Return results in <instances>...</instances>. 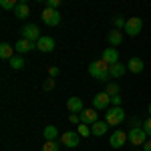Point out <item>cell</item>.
Here are the masks:
<instances>
[{"mask_svg": "<svg viewBox=\"0 0 151 151\" xmlns=\"http://www.w3.org/2000/svg\"><path fill=\"white\" fill-rule=\"evenodd\" d=\"M109 69H111V65L109 63H105L103 58L101 60H95L89 65V73L93 75L95 79H99V81H107L111 75H109Z\"/></svg>", "mask_w": 151, "mask_h": 151, "instance_id": "6da1fadb", "label": "cell"}, {"mask_svg": "<svg viewBox=\"0 0 151 151\" xmlns=\"http://www.w3.org/2000/svg\"><path fill=\"white\" fill-rule=\"evenodd\" d=\"M105 121L109 125H121L125 121V109L123 107H109L105 113Z\"/></svg>", "mask_w": 151, "mask_h": 151, "instance_id": "7a4b0ae2", "label": "cell"}, {"mask_svg": "<svg viewBox=\"0 0 151 151\" xmlns=\"http://www.w3.org/2000/svg\"><path fill=\"white\" fill-rule=\"evenodd\" d=\"M40 18L45 20L47 26H58V24H60V12L45 6V10H42V14H40Z\"/></svg>", "mask_w": 151, "mask_h": 151, "instance_id": "3957f363", "label": "cell"}, {"mask_svg": "<svg viewBox=\"0 0 151 151\" xmlns=\"http://www.w3.org/2000/svg\"><path fill=\"white\" fill-rule=\"evenodd\" d=\"M125 141H129V133L121 131V129L113 131V133H111V137H109V143H111V147H113V149H121V147L125 145Z\"/></svg>", "mask_w": 151, "mask_h": 151, "instance_id": "277c9868", "label": "cell"}, {"mask_svg": "<svg viewBox=\"0 0 151 151\" xmlns=\"http://www.w3.org/2000/svg\"><path fill=\"white\" fill-rule=\"evenodd\" d=\"M141 28H143V20H141L139 16H131L125 24V32L129 36H137L141 32Z\"/></svg>", "mask_w": 151, "mask_h": 151, "instance_id": "5b68a950", "label": "cell"}, {"mask_svg": "<svg viewBox=\"0 0 151 151\" xmlns=\"http://www.w3.org/2000/svg\"><path fill=\"white\" fill-rule=\"evenodd\" d=\"M109 105H111V97L105 93H97L93 97V109L95 111H105V109H109Z\"/></svg>", "mask_w": 151, "mask_h": 151, "instance_id": "8992f818", "label": "cell"}, {"mask_svg": "<svg viewBox=\"0 0 151 151\" xmlns=\"http://www.w3.org/2000/svg\"><path fill=\"white\" fill-rule=\"evenodd\" d=\"M129 141L133 143V145H145V141H147V133L143 131L141 127H133L129 131Z\"/></svg>", "mask_w": 151, "mask_h": 151, "instance_id": "52a82bcc", "label": "cell"}, {"mask_svg": "<svg viewBox=\"0 0 151 151\" xmlns=\"http://www.w3.org/2000/svg\"><path fill=\"white\" fill-rule=\"evenodd\" d=\"M60 141H63V145H67V147H77L79 145V141H81V135L77 133V131H65L63 135H60Z\"/></svg>", "mask_w": 151, "mask_h": 151, "instance_id": "ba28073f", "label": "cell"}, {"mask_svg": "<svg viewBox=\"0 0 151 151\" xmlns=\"http://www.w3.org/2000/svg\"><path fill=\"white\" fill-rule=\"evenodd\" d=\"M40 28L36 26V24H26L22 28V38H26V40H32V42H36L38 38H40Z\"/></svg>", "mask_w": 151, "mask_h": 151, "instance_id": "9c48e42d", "label": "cell"}, {"mask_svg": "<svg viewBox=\"0 0 151 151\" xmlns=\"http://www.w3.org/2000/svg\"><path fill=\"white\" fill-rule=\"evenodd\" d=\"M36 48L40 52H52L55 50V38L52 36H40L36 40Z\"/></svg>", "mask_w": 151, "mask_h": 151, "instance_id": "30bf717a", "label": "cell"}, {"mask_svg": "<svg viewBox=\"0 0 151 151\" xmlns=\"http://www.w3.org/2000/svg\"><path fill=\"white\" fill-rule=\"evenodd\" d=\"M35 48H36V42L26 40V38H20V40L14 45V50H16L18 55H26V52H30V50H35Z\"/></svg>", "mask_w": 151, "mask_h": 151, "instance_id": "8fae6325", "label": "cell"}, {"mask_svg": "<svg viewBox=\"0 0 151 151\" xmlns=\"http://www.w3.org/2000/svg\"><path fill=\"white\" fill-rule=\"evenodd\" d=\"M101 58H103L105 63H109V65H117L119 63V50L117 48H105Z\"/></svg>", "mask_w": 151, "mask_h": 151, "instance_id": "7c38bea8", "label": "cell"}, {"mask_svg": "<svg viewBox=\"0 0 151 151\" xmlns=\"http://www.w3.org/2000/svg\"><path fill=\"white\" fill-rule=\"evenodd\" d=\"M67 109H69L70 113H79V115L85 111V109H83V101L79 97H70L69 101H67Z\"/></svg>", "mask_w": 151, "mask_h": 151, "instance_id": "4fadbf2b", "label": "cell"}, {"mask_svg": "<svg viewBox=\"0 0 151 151\" xmlns=\"http://www.w3.org/2000/svg\"><path fill=\"white\" fill-rule=\"evenodd\" d=\"M81 123L89 125V127H93L95 123H97V113H95L93 109H85V111L81 113Z\"/></svg>", "mask_w": 151, "mask_h": 151, "instance_id": "5bb4252c", "label": "cell"}, {"mask_svg": "<svg viewBox=\"0 0 151 151\" xmlns=\"http://www.w3.org/2000/svg\"><path fill=\"white\" fill-rule=\"evenodd\" d=\"M143 67H145V65H143V60H141L139 57H131L127 60V69L131 70V73H143Z\"/></svg>", "mask_w": 151, "mask_h": 151, "instance_id": "9a60e30c", "label": "cell"}, {"mask_svg": "<svg viewBox=\"0 0 151 151\" xmlns=\"http://www.w3.org/2000/svg\"><path fill=\"white\" fill-rule=\"evenodd\" d=\"M107 129H109V123H107V121H97L93 127H91V135L101 137V135H105V133H107Z\"/></svg>", "mask_w": 151, "mask_h": 151, "instance_id": "2e32d148", "label": "cell"}, {"mask_svg": "<svg viewBox=\"0 0 151 151\" xmlns=\"http://www.w3.org/2000/svg\"><path fill=\"white\" fill-rule=\"evenodd\" d=\"M14 14H16V18L24 20V18H28V16H30V6H28L26 2H18V6H16Z\"/></svg>", "mask_w": 151, "mask_h": 151, "instance_id": "e0dca14e", "label": "cell"}, {"mask_svg": "<svg viewBox=\"0 0 151 151\" xmlns=\"http://www.w3.org/2000/svg\"><path fill=\"white\" fill-rule=\"evenodd\" d=\"M107 40H109V45H111V47H119V45L123 42V32L115 28V30H111V32L107 35Z\"/></svg>", "mask_w": 151, "mask_h": 151, "instance_id": "ac0fdd59", "label": "cell"}, {"mask_svg": "<svg viewBox=\"0 0 151 151\" xmlns=\"http://www.w3.org/2000/svg\"><path fill=\"white\" fill-rule=\"evenodd\" d=\"M125 69H127V65H123V63L111 65V69H109V75H111L113 79H121V77L125 75Z\"/></svg>", "mask_w": 151, "mask_h": 151, "instance_id": "d6986e66", "label": "cell"}, {"mask_svg": "<svg viewBox=\"0 0 151 151\" xmlns=\"http://www.w3.org/2000/svg\"><path fill=\"white\" fill-rule=\"evenodd\" d=\"M12 57H14V48H12L8 42H2V45H0V58L10 60Z\"/></svg>", "mask_w": 151, "mask_h": 151, "instance_id": "ffe728a7", "label": "cell"}, {"mask_svg": "<svg viewBox=\"0 0 151 151\" xmlns=\"http://www.w3.org/2000/svg\"><path fill=\"white\" fill-rule=\"evenodd\" d=\"M42 135H45V141H57V137H58V129L55 127V125H48V127H45Z\"/></svg>", "mask_w": 151, "mask_h": 151, "instance_id": "44dd1931", "label": "cell"}, {"mask_svg": "<svg viewBox=\"0 0 151 151\" xmlns=\"http://www.w3.org/2000/svg\"><path fill=\"white\" fill-rule=\"evenodd\" d=\"M24 65H26V63H24V58H22V55H14V57L10 58V67L14 70H20L24 67Z\"/></svg>", "mask_w": 151, "mask_h": 151, "instance_id": "7402d4cb", "label": "cell"}, {"mask_svg": "<svg viewBox=\"0 0 151 151\" xmlns=\"http://www.w3.org/2000/svg\"><path fill=\"white\" fill-rule=\"evenodd\" d=\"M105 93L109 95V97L119 95V85H117V83H109V85H107V89H105Z\"/></svg>", "mask_w": 151, "mask_h": 151, "instance_id": "603a6c76", "label": "cell"}, {"mask_svg": "<svg viewBox=\"0 0 151 151\" xmlns=\"http://www.w3.org/2000/svg\"><path fill=\"white\" fill-rule=\"evenodd\" d=\"M0 6H2L4 10H16L18 2H14V0H0Z\"/></svg>", "mask_w": 151, "mask_h": 151, "instance_id": "cb8c5ba5", "label": "cell"}, {"mask_svg": "<svg viewBox=\"0 0 151 151\" xmlns=\"http://www.w3.org/2000/svg\"><path fill=\"white\" fill-rule=\"evenodd\" d=\"M77 133H79L81 137H89V135H91V127H89V125H85V123H79Z\"/></svg>", "mask_w": 151, "mask_h": 151, "instance_id": "d4e9b609", "label": "cell"}, {"mask_svg": "<svg viewBox=\"0 0 151 151\" xmlns=\"http://www.w3.org/2000/svg\"><path fill=\"white\" fill-rule=\"evenodd\" d=\"M42 151H58V143L57 141H45Z\"/></svg>", "mask_w": 151, "mask_h": 151, "instance_id": "484cf974", "label": "cell"}, {"mask_svg": "<svg viewBox=\"0 0 151 151\" xmlns=\"http://www.w3.org/2000/svg\"><path fill=\"white\" fill-rule=\"evenodd\" d=\"M143 131L147 133V137H151V117H147V119L143 121Z\"/></svg>", "mask_w": 151, "mask_h": 151, "instance_id": "4316f807", "label": "cell"}, {"mask_svg": "<svg viewBox=\"0 0 151 151\" xmlns=\"http://www.w3.org/2000/svg\"><path fill=\"white\" fill-rule=\"evenodd\" d=\"M58 6H60V0H47V8H52V10H57Z\"/></svg>", "mask_w": 151, "mask_h": 151, "instance_id": "83f0119b", "label": "cell"}, {"mask_svg": "<svg viewBox=\"0 0 151 151\" xmlns=\"http://www.w3.org/2000/svg\"><path fill=\"white\" fill-rule=\"evenodd\" d=\"M113 24H115V26H117V30H119V28H123V26L127 24V20H123L121 16H117L115 20H113Z\"/></svg>", "mask_w": 151, "mask_h": 151, "instance_id": "f1b7e54d", "label": "cell"}, {"mask_svg": "<svg viewBox=\"0 0 151 151\" xmlns=\"http://www.w3.org/2000/svg\"><path fill=\"white\" fill-rule=\"evenodd\" d=\"M69 121H70V123H81V115H79V113H70Z\"/></svg>", "mask_w": 151, "mask_h": 151, "instance_id": "f546056e", "label": "cell"}, {"mask_svg": "<svg viewBox=\"0 0 151 151\" xmlns=\"http://www.w3.org/2000/svg\"><path fill=\"white\" fill-rule=\"evenodd\" d=\"M111 105H113V107H121V95L111 97Z\"/></svg>", "mask_w": 151, "mask_h": 151, "instance_id": "4dcf8cb0", "label": "cell"}, {"mask_svg": "<svg viewBox=\"0 0 151 151\" xmlns=\"http://www.w3.org/2000/svg\"><path fill=\"white\" fill-rule=\"evenodd\" d=\"M58 73H60V70H58V67H50V69H48V75H50V79H55Z\"/></svg>", "mask_w": 151, "mask_h": 151, "instance_id": "1f68e13d", "label": "cell"}, {"mask_svg": "<svg viewBox=\"0 0 151 151\" xmlns=\"http://www.w3.org/2000/svg\"><path fill=\"white\" fill-rule=\"evenodd\" d=\"M52 87H55V79H48V81L45 83V91H50Z\"/></svg>", "mask_w": 151, "mask_h": 151, "instance_id": "d6a6232c", "label": "cell"}, {"mask_svg": "<svg viewBox=\"0 0 151 151\" xmlns=\"http://www.w3.org/2000/svg\"><path fill=\"white\" fill-rule=\"evenodd\" d=\"M143 151H151V139L145 141V145H143Z\"/></svg>", "mask_w": 151, "mask_h": 151, "instance_id": "836d02e7", "label": "cell"}, {"mask_svg": "<svg viewBox=\"0 0 151 151\" xmlns=\"http://www.w3.org/2000/svg\"><path fill=\"white\" fill-rule=\"evenodd\" d=\"M147 113H149V117H151V103H149V109H147Z\"/></svg>", "mask_w": 151, "mask_h": 151, "instance_id": "e575fe53", "label": "cell"}, {"mask_svg": "<svg viewBox=\"0 0 151 151\" xmlns=\"http://www.w3.org/2000/svg\"><path fill=\"white\" fill-rule=\"evenodd\" d=\"M135 151H139V149H135Z\"/></svg>", "mask_w": 151, "mask_h": 151, "instance_id": "d590c367", "label": "cell"}]
</instances>
